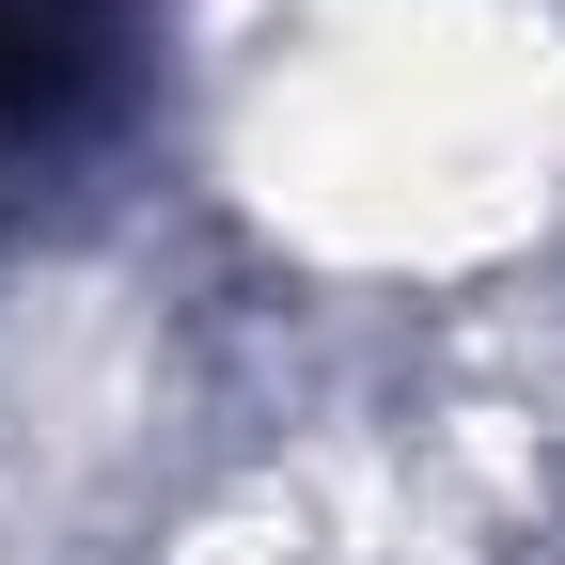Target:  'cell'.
Wrapping results in <instances>:
<instances>
[{
	"label": "cell",
	"mask_w": 565,
	"mask_h": 565,
	"mask_svg": "<svg viewBox=\"0 0 565 565\" xmlns=\"http://www.w3.org/2000/svg\"><path fill=\"white\" fill-rule=\"evenodd\" d=\"M110 79V0H0V141L63 126Z\"/></svg>",
	"instance_id": "1"
}]
</instances>
